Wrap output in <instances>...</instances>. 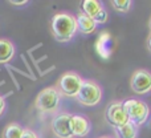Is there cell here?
Returning <instances> with one entry per match:
<instances>
[{
	"label": "cell",
	"instance_id": "cell-1",
	"mask_svg": "<svg viewBox=\"0 0 151 138\" xmlns=\"http://www.w3.org/2000/svg\"><path fill=\"white\" fill-rule=\"evenodd\" d=\"M50 32L56 41L68 43L77 32L76 16L70 12H58L50 20Z\"/></svg>",
	"mask_w": 151,
	"mask_h": 138
},
{
	"label": "cell",
	"instance_id": "cell-2",
	"mask_svg": "<svg viewBox=\"0 0 151 138\" xmlns=\"http://www.w3.org/2000/svg\"><path fill=\"white\" fill-rule=\"evenodd\" d=\"M61 98L63 96L56 86H48L36 96L35 106L42 113H56L61 105Z\"/></svg>",
	"mask_w": 151,
	"mask_h": 138
},
{
	"label": "cell",
	"instance_id": "cell-3",
	"mask_svg": "<svg viewBox=\"0 0 151 138\" xmlns=\"http://www.w3.org/2000/svg\"><path fill=\"white\" fill-rule=\"evenodd\" d=\"M123 108L129 117V122L135 125L137 128L142 126L150 117V108L142 100L129 98L123 101Z\"/></svg>",
	"mask_w": 151,
	"mask_h": 138
},
{
	"label": "cell",
	"instance_id": "cell-4",
	"mask_svg": "<svg viewBox=\"0 0 151 138\" xmlns=\"http://www.w3.org/2000/svg\"><path fill=\"white\" fill-rule=\"evenodd\" d=\"M77 101L85 106H94L102 100V88L94 80H83L77 94Z\"/></svg>",
	"mask_w": 151,
	"mask_h": 138
},
{
	"label": "cell",
	"instance_id": "cell-5",
	"mask_svg": "<svg viewBox=\"0 0 151 138\" xmlns=\"http://www.w3.org/2000/svg\"><path fill=\"white\" fill-rule=\"evenodd\" d=\"M83 78L78 74L77 72L69 70L65 72L64 74L60 76V78L57 80L56 88L61 93V96L65 97H77L78 92L81 89Z\"/></svg>",
	"mask_w": 151,
	"mask_h": 138
},
{
	"label": "cell",
	"instance_id": "cell-6",
	"mask_svg": "<svg viewBox=\"0 0 151 138\" xmlns=\"http://www.w3.org/2000/svg\"><path fill=\"white\" fill-rule=\"evenodd\" d=\"M72 116L70 113H58L52 120L50 128L57 138H74L72 129Z\"/></svg>",
	"mask_w": 151,
	"mask_h": 138
},
{
	"label": "cell",
	"instance_id": "cell-7",
	"mask_svg": "<svg viewBox=\"0 0 151 138\" xmlns=\"http://www.w3.org/2000/svg\"><path fill=\"white\" fill-rule=\"evenodd\" d=\"M130 88L135 94H147L151 92V72L146 69H137L130 77Z\"/></svg>",
	"mask_w": 151,
	"mask_h": 138
},
{
	"label": "cell",
	"instance_id": "cell-8",
	"mask_svg": "<svg viewBox=\"0 0 151 138\" xmlns=\"http://www.w3.org/2000/svg\"><path fill=\"white\" fill-rule=\"evenodd\" d=\"M106 120L114 129L129 124V117L123 108V101H114L109 105L106 110Z\"/></svg>",
	"mask_w": 151,
	"mask_h": 138
},
{
	"label": "cell",
	"instance_id": "cell-9",
	"mask_svg": "<svg viewBox=\"0 0 151 138\" xmlns=\"http://www.w3.org/2000/svg\"><path fill=\"white\" fill-rule=\"evenodd\" d=\"M72 129H73L74 138L86 137L90 131V121L85 116L73 114L72 116Z\"/></svg>",
	"mask_w": 151,
	"mask_h": 138
},
{
	"label": "cell",
	"instance_id": "cell-10",
	"mask_svg": "<svg viewBox=\"0 0 151 138\" xmlns=\"http://www.w3.org/2000/svg\"><path fill=\"white\" fill-rule=\"evenodd\" d=\"M76 21H77V31L83 35H91L96 32L97 24L90 16L85 15L82 11L76 15Z\"/></svg>",
	"mask_w": 151,
	"mask_h": 138
},
{
	"label": "cell",
	"instance_id": "cell-11",
	"mask_svg": "<svg viewBox=\"0 0 151 138\" xmlns=\"http://www.w3.org/2000/svg\"><path fill=\"white\" fill-rule=\"evenodd\" d=\"M15 45L8 39H0V64H7L15 56Z\"/></svg>",
	"mask_w": 151,
	"mask_h": 138
},
{
	"label": "cell",
	"instance_id": "cell-12",
	"mask_svg": "<svg viewBox=\"0 0 151 138\" xmlns=\"http://www.w3.org/2000/svg\"><path fill=\"white\" fill-rule=\"evenodd\" d=\"M104 8L101 1L98 0H83L81 1V11H82L85 15L90 16L91 19L99 12V11Z\"/></svg>",
	"mask_w": 151,
	"mask_h": 138
},
{
	"label": "cell",
	"instance_id": "cell-13",
	"mask_svg": "<svg viewBox=\"0 0 151 138\" xmlns=\"http://www.w3.org/2000/svg\"><path fill=\"white\" fill-rule=\"evenodd\" d=\"M24 128L17 122H11L5 125L1 131V138H23Z\"/></svg>",
	"mask_w": 151,
	"mask_h": 138
},
{
	"label": "cell",
	"instance_id": "cell-14",
	"mask_svg": "<svg viewBox=\"0 0 151 138\" xmlns=\"http://www.w3.org/2000/svg\"><path fill=\"white\" fill-rule=\"evenodd\" d=\"M115 136L117 138H138V128L129 122L125 126L115 129Z\"/></svg>",
	"mask_w": 151,
	"mask_h": 138
},
{
	"label": "cell",
	"instance_id": "cell-15",
	"mask_svg": "<svg viewBox=\"0 0 151 138\" xmlns=\"http://www.w3.org/2000/svg\"><path fill=\"white\" fill-rule=\"evenodd\" d=\"M110 4L113 5L115 11L118 12H122V13H126L131 9V5H133V1L131 0H111Z\"/></svg>",
	"mask_w": 151,
	"mask_h": 138
},
{
	"label": "cell",
	"instance_id": "cell-16",
	"mask_svg": "<svg viewBox=\"0 0 151 138\" xmlns=\"http://www.w3.org/2000/svg\"><path fill=\"white\" fill-rule=\"evenodd\" d=\"M107 19H109V13H107L106 8L104 7V8H102V9L99 11V12L93 17V20L96 21V24L98 25V24H105V23L107 21Z\"/></svg>",
	"mask_w": 151,
	"mask_h": 138
},
{
	"label": "cell",
	"instance_id": "cell-17",
	"mask_svg": "<svg viewBox=\"0 0 151 138\" xmlns=\"http://www.w3.org/2000/svg\"><path fill=\"white\" fill-rule=\"evenodd\" d=\"M23 138H39L36 131H33L32 129H24Z\"/></svg>",
	"mask_w": 151,
	"mask_h": 138
},
{
	"label": "cell",
	"instance_id": "cell-18",
	"mask_svg": "<svg viewBox=\"0 0 151 138\" xmlns=\"http://www.w3.org/2000/svg\"><path fill=\"white\" fill-rule=\"evenodd\" d=\"M5 106H7V104H5V100L1 96H0V116L4 113V110H5Z\"/></svg>",
	"mask_w": 151,
	"mask_h": 138
},
{
	"label": "cell",
	"instance_id": "cell-19",
	"mask_svg": "<svg viewBox=\"0 0 151 138\" xmlns=\"http://www.w3.org/2000/svg\"><path fill=\"white\" fill-rule=\"evenodd\" d=\"M9 4H12V5H24V4H28V0H20V1L9 0Z\"/></svg>",
	"mask_w": 151,
	"mask_h": 138
},
{
	"label": "cell",
	"instance_id": "cell-20",
	"mask_svg": "<svg viewBox=\"0 0 151 138\" xmlns=\"http://www.w3.org/2000/svg\"><path fill=\"white\" fill-rule=\"evenodd\" d=\"M146 45H147V49H149V52L151 53V32H150L149 37H147V43H146Z\"/></svg>",
	"mask_w": 151,
	"mask_h": 138
},
{
	"label": "cell",
	"instance_id": "cell-21",
	"mask_svg": "<svg viewBox=\"0 0 151 138\" xmlns=\"http://www.w3.org/2000/svg\"><path fill=\"white\" fill-rule=\"evenodd\" d=\"M149 28H150V32H151V16H150V20H149Z\"/></svg>",
	"mask_w": 151,
	"mask_h": 138
},
{
	"label": "cell",
	"instance_id": "cell-22",
	"mask_svg": "<svg viewBox=\"0 0 151 138\" xmlns=\"http://www.w3.org/2000/svg\"><path fill=\"white\" fill-rule=\"evenodd\" d=\"M98 138H114V137H110V136H102V137H98Z\"/></svg>",
	"mask_w": 151,
	"mask_h": 138
}]
</instances>
